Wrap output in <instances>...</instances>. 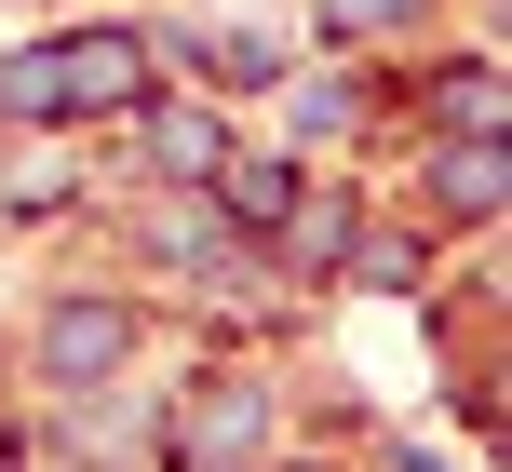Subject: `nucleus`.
Here are the masks:
<instances>
[{"instance_id": "f257e3e1", "label": "nucleus", "mask_w": 512, "mask_h": 472, "mask_svg": "<svg viewBox=\"0 0 512 472\" xmlns=\"http://www.w3.org/2000/svg\"><path fill=\"white\" fill-rule=\"evenodd\" d=\"M108 351H122V324H108V311H68V324H54V365H68V378H95Z\"/></svg>"}, {"instance_id": "f03ea898", "label": "nucleus", "mask_w": 512, "mask_h": 472, "mask_svg": "<svg viewBox=\"0 0 512 472\" xmlns=\"http://www.w3.org/2000/svg\"><path fill=\"white\" fill-rule=\"evenodd\" d=\"M445 203L486 216V203H499V149H459V162H445Z\"/></svg>"}, {"instance_id": "7ed1b4c3", "label": "nucleus", "mask_w": 512, "mask_h": 472, "mask_svg": "<svg viewBox=\"0 0 512 472\" xmlns=\"http://www.w3.org/2000/svg\"><path fill=\"white\" fill-rule=\"evenodd\" d=\"M378 14H405V0H337V27H378Z\"/></svg>"}]
</instances>
